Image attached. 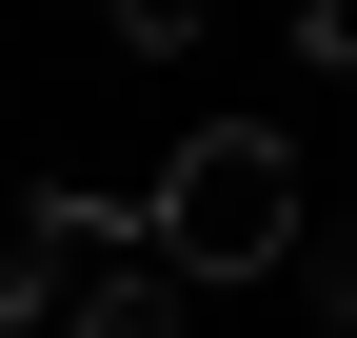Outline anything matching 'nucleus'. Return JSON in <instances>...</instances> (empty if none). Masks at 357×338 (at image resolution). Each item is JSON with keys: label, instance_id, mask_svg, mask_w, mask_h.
<instances>
[{"label": "nucleus", "instance_id": "nucleus-1", "mask_svg": "<svg viewBox=\"0 0 357 338\" xmlns=\"http://www.w3.org/2000/svg\"><path fill=\"white\" fill-rule=\"evenodd\" d=\"M139 259L159 279H278L298 259V140L278 119H199L159 159V199H139Z\"/></svg>", "mask_w": 357, "mask_h": 338}, {"label": "nucleus", "instance_id": "nucleus-2", "mask_svg": "<svg viewBox=\"0 0 357 338\" xmlns=\"http://www.w3.org/2000/svg\"><path fill=\"white\" fill-rule=\"evenodd\" d=\"M60 338H178V279H159V259H100V279L60 299Z\"/></svg>", "mask_w": 357, "mask_h": 338}, {"label": "nucleus", "instance_id": "nucleus-3", "mask_svg": "<svg viewBox=\"0 0 357 338\" xmlns=\"http://www.w3.org/2000/svg\"><path fill=\"white\" fill-rule=\"evenodd\" d=\"M298 40H318V60H337V80H357V0H318V20H298Z\"/></svg>", "mask_w": 357, "mask_h": 338}]
</instances>
